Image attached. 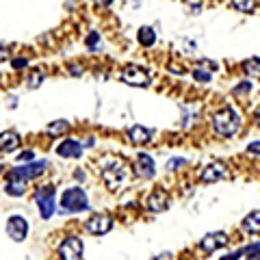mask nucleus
Here are the masks:
<instances>
[{
    "label": "nucleus",
    "mask_w": 260,
    "mask_h": 260,
    "mask_svg": "<svg viewBox=\"0 0 260 260\" xmlns=\"http://www.w3.org/2000/svg\"><path fill=\"white\" fill-rule=\"evenodd\" d=\"M128 174H130V169L121 158L109 156L102 160V178L109 189H113V191L119 189V186L128 180Z\"/></svg>",
    "instance_id": "1"
},
{
    "label": "nucleus",
    "mask_w": 260,
    "mask_h": 260,
    "mask_svg": "<svg viewBox=\"0 0 260 260\" xmlns=\"http://www.w3.org/2000/svg\"><path fill=\"white\" fill-rule=\"evenodd\" d=\"M241 115L234 109H221L213 115V126L219 137H234L241 130Z\"/></svg>",
    "instance_id": "2"
},
{
    "label": "nucleus",
    "mask_w": 260,
    "mask_h": 260,
    "mask_svg": "<svg viewBox=\"0 0 260 260\" xmlns=\"http://www.w3.org/2000/svg\"><path fill=\"white\" fill-rule=\"evenodd\" d=\"M89 208L87 193L80 186H70L61 195V213H83Z\"/></svg>",
    "instance_id": "3"
},
{
    "label": "nucleus",
    "mask_w": 260,
    "mask_h": 260,
    "mask_svg": "<svg viewBox=\"0 0 260 260\" xmlns=\"http://www.w3.org/2000/svg\"><path fill=\"white\" fill-rule=\"evenodd\" d=\"M46 169H48V160H35V162H28V165H18L9 169V180L28 182V180H35V178L44 176Z\"/></svg>",
    "instance_id": "4"
},
{
    "label": "nucleus",
    "mask_w": 260,
    "mask_h": 260,
    "mask_svg": "<svg viewBox=\"0 0 260 260\" xmlns=\"http://www.w3.org/2000/svg\"><path fill=\"white\" fill-rule=\"evenodd\" d=\"M56 189L52 184H46V186H39V191L35 195V202H37V208L42 213L44 219H50L54 208H56Z\"/></svg>",
    "instance_id": "5"
},
{
    "label": "nucleus",
    "mask_w": 260,
    "mask_h": 260,
    "mask_svg": "<svg viewBox=\"0 0 260 260\" xmlns=\"http://www.w3.org/2000/svg\"><path fill=\"white\" fill-rule=\"evenodd\" d=\"M121 80H124L126 85H133V87H148L150 85V72L137 63H130L124 68V72H121Z\"/></svg>",
    "instance_id": "6"
},
{
    "label": "nucleus",
    "mask_w": 260,
    "mask_h": 260,
    "mask_svg": "<svg viewBox=\"0 0 260 260\" xmlns=\"http://www.w3.org/2000/svg\"><path fill=\"white\" fill-rule=\"evenodd\" d=\"M7 234H9L13 241L22 243L28 237V221L22 215H11L9 219H7Z\"/></svg>",
    "instance_id": "7"
},
{
    "label": "nucleus",
    "mask_w": 260,
    "mask_h": 260,
    "mask_svg": "<svg viewBox=\"0 0 260 260\" xmlns=\"http://www.w3.org/2000/svg\"><path fill=\"white\" fill-rule=\"evenodd\" d=\"M61 260H80L83 258V241L78 237H68L59 245Z\"/></svg>",
    "instance_id": "8"
},
{
    "label": "nucleus",
    "mask_w": 260,
    "mask_h": 260,
    "mask_svg": "<svg viewBox=\"0 0 260 260\" xmlns=\"http://www.w3.org/2000/svg\"><path fill=\"white\" fill-rule=\"evenodd\" d=\"M230 176V172H228V165L221 160H217V162H210V165H206L204 169H202V182H206V184H213V182H219V180H223V178Z\"/></svg>",
    "instance_id": "9"
},
{
    "label": "nucleus",
    "mask_w": 260,
    "mask_h": 260,
    "mask_svg": "<svg viewBox=\"0 0 260 260\" xmlns=\"http://www.w3.org/2000/svg\"><path fill=\"white\" fill-rule=\"evenodd\" d=\"M228 234L225 232H208L204 239L200 241V247L206 251V254H213V251H217V249H221V247H225L228 245Z\"/></svg>",
    "instance_id": "10"
},
{
    "label": "nucleus",
    "mask_w": 260,
    "mask_h": 260,
    "mask_svg": "<svg viewBox=\"0 0 260 260\" xmlns=\"http://www.w3.org/2000/svg\"><path fill=\"white\" fill-rule=\"evenodd\" d=\"M111 228H113V219L109 215H104V213H98L93 217H89V221H87V230L91 234H98V237L107 234Z\"/></svg>",
    "instance_id": "11"
},
{
    "label": "nucleus",
    "mask_w": 260,
    "mask_h": 260,
    "mask_svg": "<svg viewBox=\"0 0 260 260\" xmlns=\"http://www.w3.org/2000/svg\"><path fill=\"white\" fill-rule=\"evenodd\" d=\"M135 174L139 178H145V180H150L156 174V167H154V158L148 156V154H139L135 160Z\"/></svg>",
    "instance_id": "12"
},
{
    "label": "nucleus",
    "mask_w": 260,
    "mask_h": 260,
    "mask_svg": "<svg viewBox=\"0 0 260 260\" xmlns=\"http://www.w3.org/2000/svg\"><path fill=\"white\" fill-rule=\"evenodd\" d=\"M56 154L61 158H78L83 154V143L76 141V139H65L56 145Z\"/></svg>",
    "instance_id": "13"
},
{
    "label": "nucleus",
    "mask_w": 260,
    "mask_h": 260,
    "mask_svg": "<svg viewBox=\"0 0 260 260\" xmlns=\"http://www.w3.org/2000/svg\"><path fill=\"white\" fill-rule=\"evenodd\" d=\"M169 206V193L162 191V189H156L148 195V208L152 213H162Z\"/></svg>",
    "instance_id": "14"
},
{
    "label": "nucleus",
    "mask_w": 260,
    "mask_h": 260,
    "mask_svg": "<svg viewBox=\"0 0 260 260\" xmlns=\"http://www.w3.org/2000/svg\"><path fill=\"white\" fill-rule=\"evenodd\" d=\"M20 135L15 133V130H5V133H0V152H15L20 148Z\"/></svg>",
    "instance_id": "15"
},
{
    "label": "nucleus",
    "mask_w": 260,
    "mask_h": 260,
    "mask_svg": "<svg viewBox=\"0 0 260 260\" xmlns=\"http://www.w3.org/2000/svg\"><path fill=\"white\" fill-rule=\"evenodd\" d=\"M152 137H154V130L145 128V126H133L128 130V139L135 145H145L148 141H152Z\"/></svg>",
    "instance_id": "16"
},
{
    "label": "nucleus",
    "mask_w": 260,
    "mask_h": 260,
    "mask_svg": "<svg viewBox=\"0 0 260 260\" xmlns=\"http://www.w3.org/2000/svg\"><path fill=\"white\" fill-rule=\"evenodd\" d=\"M243 230L249 234H260V210H251V213L243 219Z\"/></svg>",
    "instance_id": "17"
},
{
    "label": "nucleus",
    "mask_w": 260,
    "mask_h": 260,
    "mask_svg": "<svg viewBox=\"0 0 260 260\" xmlns=\"http://www.w3.org/2000/svg\"><path fill=\"white\" fill-rule=\"evenodd\" d=\"M26 186H28V182H22V180H9L5 184V191L9 193V195H13V198H22L24 193H26Z\"/></svg>",
    "instance_id": "18"
},
{
    "label": "nucleus",
    "mask_w": 260,
    "mask_h": 260,
    "mask_svg": "<svg viewBox=\"0 0 260 260\" xmlns=\"http://www.w3.org/2000/svg\"><path fill=\"white\" fill-rule=\"evenodd\" d=\"M156 42V32H154L152 26H141L139 28V44L141 46H154Z\"/></svg>",
    "instance_id": "19"
},
{
    "label": "nucleus",
    "mask_w": 260,
    "mask_h": 260,
    "mask_svg": "<svg viewBox=\"0 0 260 260\" xmlns=\"http://www.w3.org/2000/svg\"><path fill=\"white\" fill-rule=\"evenodd\" d=\"M65 133H70V124L65 119H59V121H52L50 126H48V135L50 137H61Z\"/></svg>",
    "instance_id": "20"
},
{
    "label": "nucleus",
    "mask_w": 260,
    "mask_h": 260,
    "mask_svg": "<svg viewBox=\"0 0 260 260\" xmlns=\"http://www.w3.org/2000/svg\"><path fill=\"white\" fill-rule=\"evenodd\" d=\"M44 70L42 68H35V70H30V74H28V80H26V85L28 89H37L39 85L44 83Z\"/></svg>",
    "instance_id": "21"
},
{
    "label": "nucleus",
    "mask_w": 260,
    "mask_h": 260,
    "mask_svg": "<svg viewBox=\"0 0 260 260\" xmlns=\"http://www.w3.org/2000/svg\"><path fill=\"white\" fill-rule=\"evenodd\" d=\"M243 70H245L247 76H260V59H249L243 63Z\"/></svg>",
    "instance_id": "22"
},
{
    "label": "nucleus",
    "mask_w": 260,
    "mask_h": 260,
    "mask_svg": "<svg viewBox=\"0 0 260 260\" xmlns=\"http://www.w3.org/2000/svg\"><path fill=\"white\" fill-rule=\"evenodd\" d=\"M232 7L234 9H239V11H243V13H249V11H254L256 0H232Z\"/></svg>",
    "instance_id": "23"
},
{
    "label": "nucleus",
    "mask_w": 260,
    "mask_h": 260,
    "mask_svg": "<svg viewBox=\"0 0 260 260\" xmlns=\"http://www.w3.org/2000/svg\"><path fill=\"white\" fill-rule=\"evenodd\" d=\"M243 251L247 254V260H260V245H258V243H254V245L245 247Z\"/></svg>",
    "instance_id": "24"
},
{
    "label": "nucleus",
    "mask_w": 260,
    "mask_h": 260,
    "mask_svg": "<svg viewBox=\"0 0 260 260\" xmlns=\"http://www.w3.org/2000/svg\"><path fill=\"white\" fill-rule=\"evenodd\" d=\"M98 42H100V35H98L95 30H91V32H89V37H87V48H89V50H95Z\"/></svg>",
    "instance_id": "25"
},
{
    "label": "nucleus",
    "mask_w": 260,
    "mask_h": 260,
    "mask_svg": "<svg viewBox=\"0 0 260 260\" xmlns=\"http://www.w3.org/2000/svg\"><path fill=\"white\" fill-rule=\"evenodd\" d=\"M210 72H213V70H195V78H198L200 83H208V80H210Z\"/></svg>",
    "instance_id": "26"
},
{
    "label": "nucleus",
    "mask_w": 260,
    "mask_h": 260,
    "mask_svg": "<svg viewBox=\"0 0 260 260\" xmlns=\"http://www.w3.org/2000/svg\"><path fill=\"white\" fill-rule=\"evenodd\" d=\"M182 165H186V160H184V158H172V160H169V169H172V172L180 169Z\"/></svg>",
    "instance_id": "27"
},
{
    "label": "nucleus",
    "mask_w": 260,
    "mask_h": 260,
    "mask_svg": "<svg viewBox=\"0 0 260 260\" xmlns=\"http://www.w3.org/2000/svg\"><path fill=\"white\" fill-rule=\"evenodd\" d=\"M13 70H24V68H26V65H28V61L26 59H24V56H20V59H13Z\"/></svg>",
    "instance_id": "28"
},
{
    "label": "nucleus",
    "mask_w": 260,
    "mask_h": 260,
    "mask_svg": "<svg viewBox=\"0 0 260 260\" xmlns=\"http://www.w3.org/2000/svg\"><path fill=\"white\" fill-rule=\"evenodd\" d=\"M247 152H249V154H260V141H251V143L247 145Z\"/></svg>",
    "instance_id": "29"
},
{
    "label": "nucleus",
    "mask_w": 260,
    "mask_h": 260,
    "mask_svg": "<svg viewBox=\"0 0 260 260\" xmlns=\"http://www.w3.org/2000/svg\"><path fill=\"white\" fill-rule=\"evenodd\" d=\"M251 89V83H243V85H239L237 89H234V95H239V93H245V91H249Z\"/></svg>",
    "instance_id": "30"
},
{
    "label": "nucleus",
    "mask_w": 260,
    "mask_h": 260,
    "mask_svg": "<svg viewBox=\"0 0 260 260\" xmlns=\"http://www.w3.org/2000/svg\"><path fill=\"white\" fill-rule=\"evenodd\" d=\"M9 48H7V46H0V63H3V61H7V59H9Z\"/></svg>",
    "instance_id": "31"
},
{
    "label": "nucleus",
    "mask_w": 260,
    "mask_h": 260,
    "mask_svg": "<svg viewBox=\"0 0 260 260\" xmlns=\"http://www.w3.org/2000/svg\"><path fill=\"white\" fill-rule=\"evenodd\" d=\"M243 254H245V251L241 249V251H237V254H230V256H225V258H221V260H239Z\"/></svg>",
    "instance_id": "32"
},
{
    "label": "nucleus",
    "mask_w": 260,
    "mask_h": 260,
    "mask_svg": "<svg viewBox=\"0 0 260 260\" xmlns=\"http://www.w3.org/2000/svg\"><path fill=\"white\" fill-rule=\"evenodd\" d=\"M154 260H174V258H172V254H169V251H165V254H158Z\"/></svg>",
    "instance_id": "33"
},
{
    "label": "nucleus",
    "mask_w": 260,
    "mask_h": 260,
    "mask_svg": "<svg viewBox=\"0 0 260 260\" xmlns=\"http://www.w3.org/2000/svg\"><path fill=\"white\" fill-rule=\"evenodd\" d=\"M93 3H95L98 7H109V5L113 3V0H93Z\"/></svg>",
    "instance_id": "34"
},
{
    "label": "nucleus",
    "mask_w": 260,
    "mask_h": 260,
    "mask_svg": "<svg viewBox=\"0 0 260 260\" xmlns=\"http://www.w3.org/2000/svg\"><path fill=\"white\" fill-rule=\"evenodd\" d=\"M32 158V152H22L20 154V160H30Z\"/></svg>",
    "instance_id": "35"
},
{
    "label": "nucleus",
    "mask_w": 260,
    "mask_h": 260,
    "mask_svg": "<svg viewBox=\"0 0 260 260\" xmlns=\"http://www.w3.org/2000/svg\"><path fill=\"white\" fill-rule=\"evenodd\" d=\"M72 74H83V68H76V65H72Z\"/></svg>",
    "instance_id": "36"
},
{
    "label": "nucleus",
    "mask_w": 260,
    "mask_h": 260,
    "mask_svg": "<svg viewBox=\"0 0 260 260\" xmlns=\"http://www.w3.org/2000/svg\"><path fill=\"white\" fill-rule=\"evenodd\" d=\"M256 124H258V126H260V111H258V113H256Z\"/></svg>",
    "instance_id": "37"
},
{
    "label": "nucleus",
    "mask_w": 260,
    "mask_h": 260,
    "mask_svg": "<svg viewBox=\"0 0 260 260\" xmlns=\"http://www.w3.org/2000/svg\"><path fill=\"white\" fill-rule=\"evenodd\" d=\"M3 169H5V167H3V165H0V172H3Z\"/></svg>",
    "instance_id": "38"
}]
</instances>
